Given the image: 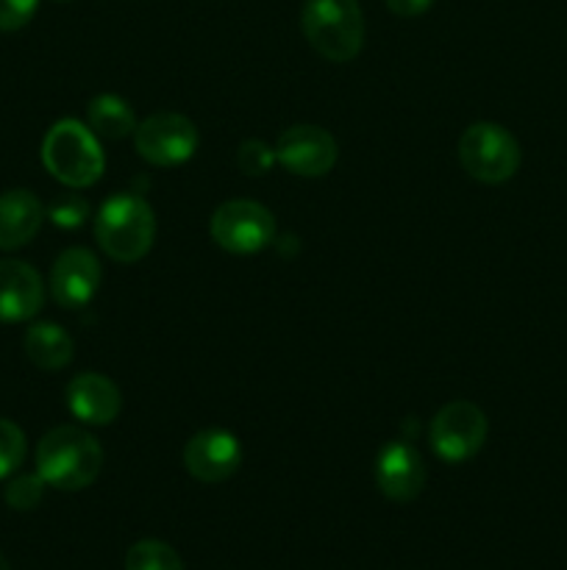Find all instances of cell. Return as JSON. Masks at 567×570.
<instances>
[{"instance_id":"obj_1","label":"cell","mask_w":567,"mask_h":570,"mask_svg":"<svg viewBox=\"0 0 567 570\" xmlns=\"http://www.w3.org/2000/svg\"><path fill=\"white\" fill-rule=\"evenodd\" d=\"M103 468V449L78 426H56L39 440L37 473L48 488L76 493L89 488Z\"/></svg>"},{"instance_id":"obj_2","label":"cell","mask_w":567,"mask_h":570,"mask_svg":"<svg viewBox=\"0 0 567 570\" xmlns=\"http://www.w3.org/2000/svg\"><path fill=\"white\" fill-rule=\"evenodd\" d=\"M94 237L109 259L133 265L153 248L156 217L145 198L131 193H117L100 206L94 220Z\"/></svg>"},{"instance_id":"obj_3","label":"cell","mask_w":567,"mask_h":570,"mask_svg":"<svg viewBox=\"0 0 567 570\" xmlns=\"http://www.w3.org/2000/svg\"><path fill=\"white\" fill-rule=\"evenodd\" d=\"M42 165L64 187L83 189L103 176L106 156L92 128L78 120H59L42 139Z\"/></svg>"},{"instance_id":"obj_4","label":"cell","mask_w":567,"mask_h":570,"mask_svg":"<svg viewBox=\"0 0 567 570\" xmlns=\"http://www.w3.org/2000/svg\"><path fill=\"white\" fill-rule=\"evenodd\" d=\"M304 37L322 59L350 61L365 45V17L359 0H306L300 11Z\"/></svg>"},{"instance_id":"obj_5","label":"cell","mask_w":567,"mask_h":570,"mask_svg":"<svg viewBox=\"0 0 567 570\" xmlns=\"http://www.w3.org/2000/svg\"><path fill=\"white\" fill-rule=\"evenodd\" d=\"M520 145L498 122H472L459 139V161L481 184H504L520 170Z\"/></svg>"},{"instance_id":"obj_6","label":"cell","mask_w":567,"mask_h":570,"mask_svg":"<svg viewBox=\"0 0 567 570\" xmlns=\"http://www.w3.org/2000/svg\"><path fill=\"white\" fill-rule=\"evenodd\" d=\"M209 232L228 254H259L276 239V217L256 200H228L211 215Z\"/></svg>"},{"instance_id":"obj_7","label":"cell","mask_w":567,"mask_h":570,"mask_svg":"<svg viewBox=\"0 0 567 570\" xmlns=\"http://www.w3.org/2000/svg\"><path fill=\"white\" fill-rule=\"evenodd\" d=\"M487 429V415L476 404L450 401L434 415L428 440L439 460H445L448 465H459V462L472 460L484 449Z\"/></svg>"},{"instance_id":"obj_8","label":"cell","mask_w":567,"mask_h":570,"mask_svg":"<svg viewBox=\"0 0 567 570\" xmlns=\"http://www.w3.org/2000/svg\"><path fill=\"white\" fill-rule=\"evenodd\" d=\"M133 145L139 156L156 167H176L192 159L198 150V128L189 117L176 111H159L148 117L133 131Z\"/></svg>"},{"instance_id":"obj_9","label":"cell","mask_w":567,"mask_h":570,"mask_svg":"<svg viewBox=\"0 0 567 570\" xmlns=\"http://www.w3.org/2000/svg\"><path fill=\"white\" fill-rule=\"evenodd\" d=\"M242 445L226 429H203L189 438L183 449V465L189 476L203 484H220L239 471Z\"/></svg>"},{"instance_id":"obj_10","label":"cell","mask_w":567,"mask_h":570,"mask_svg":"<svg viewBox=\"0 0 567 570\" xmlns=\"http://www.w3.org/2000/svg\"><path fill=\"white\" fill-rule=\"evenodd\" d=\"M276 156L295 176L320 178L337 165V142L320 126H292L278 137Z\"/></svg>"},{"instance_id":"obj_11","label":"cell","mask_w":567,"mask_h":570,"mask_svg":"<svg viewBox=\"0 0 567 570\" xmlns=\"http://www.w3.org/2000/svg\"><path fill=\"white\" fill-rule=\"evenodd\" d=\"M100 276H103V267L92 250L67 248L50 271V293L56 304L64 309H81L98 293Z\"/></svg>"},{"instance_id":"obj_12","label":"cell","mask_w":567,"mask_h":570,"mask_svg":"<svg viewBox=\"0 0 567 570\" xmlns=\"http://www.w3.org/2000/svg\"><path fill=\"white\" fill-rule=\"evenodd\" d=\"M376 484L389 501L398 504L415 501L426 484V465L415 445L406 440H392L384 445L376 460Z\"/></svg>"},{"instance_id":"obj_13","label":"cell","mask_w":567,"mask_h":570,"mask_svg":"<svg viewBox=\"0 0 567 570\" xmlns=\"http://www.w3.org/2000/svg\"><path fill=\"white\" fill-rule=\"evenodd\" d=\"M44 301V284L28 262L0 259V323L31 321Z\"/></svg>"},{"instance_id":"obj_14","label":"cell","mask_w":567,"mask_h":570,"mask_svg":"<svg viewBox=\"0 0 567 570\" xmlns=\"http://www.w3.org/2000/svg\"><path fill=\"white\" fill-rule=\"evenodd\" d=\"M67 410L87 426H109L122 410V395L111 379L81 373L67 384Z\"/></svg>"},{"instance_id":"obj_15","label":"cell","mask_w":567,"mask_h":570,"mask_svg":"<svg viewBox=\"0 0 567 570\" xmlns=\"http://www.w3.org/2000/svg\"><path fill=\"white\" fill-rule=\"evenodd\" d=\"M44 206L28 189L0 193V250H17L37 237Z\"/></svg>"},{"instance_id":"obj_16","label":"cell","mask_w":567,"mask_h":570,"mask_svg":"<svg viewBox=\"0 0 567 570\" xmlns=\"http://www.w3.org/2000/svg\"><path fill=\"white\" fill-rule=\"evenodd\" d=\"M22 348H26V356L31 360V365H37L39 371H61L72 362V337L56 323H33L26 332V340H22Z\"/></svg>"},{"instance_id":"obj_17","label":"cell","mask_w":567,"mask_h":570,"mask_svg":"<svg viewBox=\"0 0 567 570\" xmlns=\"http://www.w3.org/2000/svg\"><path fill=\"white\" fill-rule=\"evenodd\" d=\"M89 128L98 134L100 139H122L128 134L137 131V120H133L131 106L117 95H98L87 109Z\"/></svg>"},{"instance_id":"obj_18","label":"cell","mask_w":567,"mask_h":570,"mask_svg":"<svg viewBox=\"0 0 567 570\" xmlns=\"http://www.w3.org/2000/svg\"><path fill=\"white\" fill-rule=\"evenodd\" d=\"M126 570H183L181 557L161 540H139L128 549Z\"/></svg>"},{"instance_id":"obj_19","label":"cell","mask_w":567,"mask_h":570,"mask_svg":"<svg viewBox=\"0 0 567 570\" xmlns=\"http://www.w3.org/2000/svg\"><path fill=\"white\" fill-rule=\"evenodd\" d=\"M26 460V434L17 423L0 417V479H9Z\"/></svg>"},{"instance_id":"obj_20","label":"cell","mask_w":567,"mask_h":570,"mask_svg":"<svg viewBox=\"0 0 567 570\" xmlns=\"http://www.w3.org/2000/svg\"><path fill=\"white\" fill-rule=\"evenodd\" d=\"M48 217H50V223H53L56 228L72 232V228L83 226V220L89 217V204L81 198V195H76V193L59 195V198L50 204Z\"/></svg>"},{"instance_id":"obj_21","label":"cell","mask_w":567,"mask_h":570,"mask_svg":"<svg viewBox=\"0 0 567 570\" xmlns=\"http://www.w3.org/2000/svg\"><path fill=\"white\" fill-rule=\"evenodd\" d=\"M44 495V479L39 473H28V476L11 479L9 488H6V501H9L11 510H33L39 507Z\"/></svg>"},{"instance_id":"obj_22","label":"cell","mask_w":567,"mask_h":570,"mask_svg":"<svg viewBox=\"0 0 567 570\" xmlns=\"http://www.w3.org/2000/svg\"><path fill=\"white\" fill-rule=\"evenodd\" d=\"M237 161L242 167V173L248 176H265V173L272 170V165L278 161L276 148H270L261 139H245L237 150Z\"/></svg>"},{"instance_id":"obj_23","label":"cell","mask_w":567,"mask_h":570,"mask_svg":"<svg viewBox=\"0 0 567 570\" xmlns=\"http://www.w3.org/2000/svg\"><path fill=\"white\" fill-rule=\"evenodd\" d=\"M39 0H0V31H20L33 20Z\"/></svg>"},{"instance_id":"obj_24","label":"cell","mask_w":567,"mask_h":570,"mask_svg":"<svg viewBox=\"0 0 567 570\" xmlns=\"http://www.w3.org/2000/svg\"><path fill=\"white\" fill-rule=\"evenodd\" d=\"M387 9L398 17H420L434 6V0H384Z\"/></svg>"},{"instance_id":"obj_25","label":"cell","mask_w":567,"mask_h":570,"mask_svg":"<svg viewBox=\"0 0 567 570\" xmlns=\"http://www.w3.org/2000/svg\"><path fill=\"white\" fill-rule=\"evenodd\" d=\"M0 570H9V566H6V560H3V557H0Z\"/></svg>"},{"instance_id":"obj_26","label":"cell","mask_w":567,"mask_h":570,"mask_svg":"<svg viewBox=\"0 0 567 570\" xmlns=\"http://www.w3.org/2000/svg\"><path fill=\"white\" fill-rule=\"evenodd\" d=\"M53 3H70V0H53Z\"/></svg>"}]
</instances>
